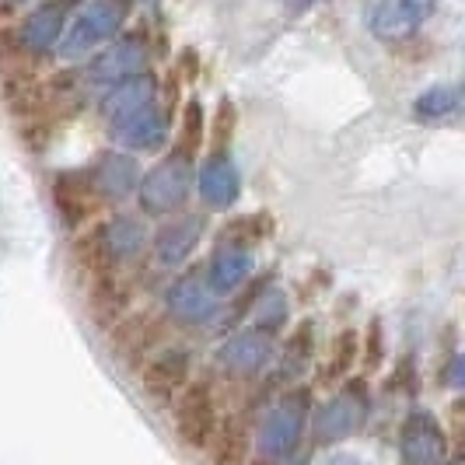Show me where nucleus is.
<instances>
[{
  "label": "nucleus",
  "instance_id": "obj_21",
  "mask_svg": "<svg viewBox=\"0 0 465 465\" xmlns=\"http://www.w3.org/2000/svg\"><path fill=\"white\" fill-rule=\"evenodd\" d=\"M249 448H252V430L242 417H221L217 423V434L210 441V459L213 462H245L249 459Z\"/></svg>",
  "mask_w": 465,
  "mask_h": 465
},
{
  "label": "nucleus",
  "instance_id": "obj_20",
  "mask_svg": "<svg viewBox=\"0 0 465 465\" xmlns=\"http://www.w3.org/2000/svg\"><path fill=\"white\" fill-rule=\"evenodd\" d=\"M158 102V77L151 70H143L137 77H126L113 88H105V98H102V116L105 119H119L126 113H137L143 105Z\"/></svg>",
  "mask_w": 465,
  "mask_h": 465
},
{
  "label": "nucleus",
  "instance_id": "obj_22",
  "mask_svg": "<svg viewBox=\"0 0 465 465\" xmlns=\"http://www.w3.org/2000/svg\"><path fill=\"white\" fill-rule=\"evenodd\" d=\"M312 357H315V322H302L280 350V374L287 381H298L308 371Z\"/></svg>",
  "mask_w": 465,
  "mask_h": 465
},
{
  "label": "nucleus",
  "instance_id": "obj_3",
  "mask_svg": "<svg viewBox=\"0 0 465 465\" xmlns=\"http://www.w3.org/2000/svg\"><path fill=\"white\" fill-rule=\"evenodd\" d=\"M130 18V0H84L67 25V35L60 43L64 60L92 56L94 49L113 43Z\"/></svg>",
  "mask_w": 465,
  "mask_h": 465
},
{
  "label": "nucleus",
  "instance_id": "obj_5",
  "mask_svg": "<svg viewBox=\"0 0 465 465\" xmlns=\"http://www.w3.org/2000/svg\"><path fill=\"white\" fill-rule=\"evenodd\" d=\"M368 420V389L364 381H347L312 410V438L319 444H336L353 438Z\"/></svg>",
  "mask_w": 465,
  "mask_h": 465
},
{
  "label": "nucleus",
  "instance_id": "obj_13",
  "mask_svg": "<svg viewBox=\"0 0 465 465\" xmlns=\"http://www.w3.org/2000/svg\"><path fill=\"white\" fill-rule=\"evenodd\" d=\"M193 381V353L186 347H164L158 350L143 371H140V389L147 399H154L158 406L175 402V396Z\"/></svg>",
  "mask_w": 465,
  "mask_h": 465
},
{
  "label": "nucleus",
  "instance_id": "obj_17",
  "mask_svg": "<svg viewBox=\"0 0 465 465\" xmlns=\"http://www.w3.org/2000/svg\"><path fill=\"white\" fill-rule=\"evenodd\" d=\"M196 193L210 210H232L242 196V172L224 147H217L196 172Z\"/></svg>",
  "mask_w": 465,
  "mask_h": 465
},
{
  "label": "nucleus",
  "instance_id": "obj_28",
  "mask_svg": "<svg viewBox=\"0 0 465 465\" xmlns=\"http://www.w3.org/2000/svg\"><path fill=\"white\" fill-rule=\"evenodd\" d=\"M232 130H234V105L224 98L221 109H217V123H213V140H217V147H224V143L232 140Z\"/></svg>",
  "mask_w": 465,
  "mask_h": 465
},
{
  "label": "nucleus",
  "instance_id": "obj_19",
  "mask_svg": "<svg viewBox=\"0 0 465 465\" xmlns=\"http://www.w3.org/2000/svg\"><path fill=\"white\" fill-rule=\"evenodd\" d=\"M49 196H53V207H56V213H60L64 228H70V232L81 228V224L92 217V210L98 207V200H94L92 186L84 183V175H74V172L53 175Z\"/></svg>",
  "mask_w": 465,
  "mask_h": 465
},
{
  "label": "nucleus",
  "instance_id": "obj_24",
  "mask_svg": "<svg viewBox=\"0 0 465 465\" xmlns=\"http://www.w3.org/2000/svg\"><path fill=\"white\" fill-rule=\"evenodd\" d=\"M287 319H291V304L283 298V291L266 287L259 294V302L252 304V326L270 332V336H280V329L287 326Z\"/></svg>",
  "mask_w": 465,
  "mask_h": 465
},
{
  "label": "nucleus",
  "instance_id": "obj_15",
  "mask_svg": "<svg viewBox=\"0 0 465 465\" xmlns=\"http://www.w3.org/2000/svg\"><path fill=\"white\" fill-rule=\"evenodd\" d=\"M98 242H102V249H105V256L113 266H126V262H134L140 259L143 252H151V228H147V221L140 217V213H113V217H105L98 228Z\"/></svg>",
  "mask_w": 465,
  "mask_h": 465
},
{
  "label": "nucleus",
  "instance_id": "obj_23",
  "mask_svg": "<svg viewBox=\"0 0 465 465\" xmlns=\"http://www.w3.org/2000/svg\"><path fill=\"white\" fill-rule=\"evenodd\" d=\"M462 105H465L462 88H444V84H438V88H427L423 94H417L413 116L423 119V123H438V119L455 116Z\"/></svg>",
  "mask_w": 465,
  "mask_h": 465
},
{
  "label": "nucleus",
  "instance_id": "obj_8",
  "mask_svg": "<svg viewBox=\"0 0 465 465\" xmlns=\"http://www.w3.org/2000/svg\"><path fill=\"white\" fill-rule=\"evenodd\" d=\"M207 234V213H168L151 232V259L162 270H183Z\"/></svg>",
  "mask_w": 465,
  "mask_h": 465
},
{
  "label": "nucleus",
  "instance_id": "obj_27",
  "mask_svg": "<svg viewBox=\"0 0 465 465\" xmlns=\"http://www.w3.org/2000/svg\"><path fill=\"white\" fill-rule=\"evenodd\" d=\"M361 353H364V364H368V368H378V364H381L385 343H381V322H378V319H371L368 336H361Z\"/></svg>",
  "mask_w": 465,
  "mask_h": 465
},
{
  "label": "nucleus",
  "instance_id": "obj_7",
  "mask_svg": "<svg viewBox=\"0 0 465 465\" xmlns=\"http://www.w3.org/2000/svg\"><path fill=\"white\" fill-rule=\"evenodd\" d=\"M143 70H151V49L143 35H123L119 32L113 43L94 49L84 64V81L98 88H113L126 77H137Z\"/></svg>",
  "mask_w": 465,
  "mask_h": 465
},
{
  "label": "nucleus",
  "instance_id": "obj_30",
  "mask_svg": "<svg viewBox=\"0 0 465 465\" xmlns=\"http://www.w3.org/2000/svg\"><path fill=\"white\" fill-rule=\"evenodd\" d=\"M28 4H32V0H0V25L11 22V18H18Z\"/></svg>",
  "mask_w": 465,
  "mask_h": 465
},
{
  "label": "nucleus",
  "instance_id": "obj_11",
  "mask_svg": "<svg viewBox=\"0 0 465 465\" xmlns=\"http://www.w3.org/2000/svg\"><path fill=\"white\" fill-rule=\"evenodd\" d=\"M434 11V0H371L368 4V32L378 43L396 46L413 39L427 25Z\"/></svg>",
  "mask_w": 465,
  "mask_h": 465
},
{
  "label": "nucleus",
  "instance_id": "obj_18",
  "mask_svg": "<svg viewBox=\"0 0 465 465\" xmlns=\"http://www.w3.org/2000/svg\"><path fill=\"white\" fill-rule=\"evenodd\" d=\"M252 249L234 242V238H221L210 252L207 262V277L213 283V291L224 298V294H234L245 280H252Z\"/></svg>",
  "mask_w": 465,
  "mask_h": 465
},
{
  "label": "nucleus",
  "instance_id": "obj_32",
  "mask_svg": "<svg viewBox=\"0 0 465 465\" xmlns=\"http://www.w3.org/2000/svg\"><path fill=\"white\" fill-rule=\"evenodd\" d=\"M462 92H465V88H462Z\"/></svg>",
  "mask_w": 465,
  "mask_h": 465
},
{
  "label": "nucleus",
  "instance_id": "obj_9",
  "mask_svg": "<svg viewBox=\"0 0 465 465\" xmlns=\"http://www.w3.org/2000/svg\"><path fill=\"white\" fill-rule=\"evenodd\" d=\"M77 7H81V0H43L32 11H25L22 25L15 32L25 56H53L64 43Z\"/></svg>",
  "mask_w": 465,
  "mask_h": 465
},
{
  "label": "nucleus",
  "instance_id": "obj_25",
  "mask_svg": "<svg viewBox=\"0 0 465 465\" xmlns=\"http://www.w3.org/2000/svg\"><path fill=\"white\" fill-rule=\"evenodd\" d=\"M357 361H361V332H357V329H343V332H336L326 374L329 378H343V374H350V368H353Z\"/></svg>",
  "mask_w": 465,
  "mask_h": 465
},
{
  "label": "nucleus",
  "instance_id": "obj_16",
  "mask_svg": "<svg viewBox=\"0 0 465 465\" xmlns=\"http://www.w3.org/2000/svg\"><path fill=\"white\" fill-rule=\"evenodd\" d=\"M109 134L123 151H158L168 140V109H162V102H151L137 113L109 119Z\"/></svg>",
  "mask_w": 465,
  "mask_h": 465
},
{
  "label": "nucleus",
  "instance_id": "obj_2",
  "mask_svg": "<svg viewBox=\"0 0 465 465\" xmlns=\"http://www.w3.org/2000/svg\"><path fill=\"white\" fill-rule=\"evenodd\" d=\"M312 423V392L304 385L283 389L259 420L256 427V451L270 462L291 459L304 441V430Z\"/></svg>",
  "mask_w": 465,
  "mask_h": 465
},
{
  "label": "nucleus",
  "instance_id": "obj_12",
  "mask_svg": "<svg viewBox=\"0 0 465 465\" xmlns=\"http://www.w3.org/2000/svg\"><path fill=\"white\" fill-rule=\"evenodd\" d=\"M277 353V336L249 326L242 329V332H234V336H228L221 347L213 350V361L228 374H234V378H256V374H262L273 364Z\"/></svg>",
  "mask_w": 465,
  "mask_h": 465
},
{
  "label": "nucleus",
  "instance_id": "obj_6",
  "mask_svg": "<svg viewBox=\"0 0 465 465\" xmlns=\"http://www.w3.org/2000/svg\"><path fill=\"white\" fill-rule=\"evenodd\" d=\"M221 294L213 291L207 270H183L164 291V312L183 326H213L221 315Z\"/></svg>",
  "mask_w": 465,
  "mask_h": 465
},
{
  "label": "nucleus",
  "instance_id": "obj_31",
  "mask_svg": "<svg viewBox=\"0 0 465 465\" xmlns=\"http://www.w3.org/2000/svg\"><path fill=\"white\" fill-rule=\"evenodd\" d=\"M283 4H287L291 11H312V7L322 4V0H283Z\"/></svg>",
  "mask_w": 465,
  "mask_h": 465
},
{
  "label": "nucleus",
  "instance_id": "obj_29",
  "mask_svg": "<svg viewBox=\"0 0 465 465\" xmlns=\"http://www.w3.org/2000/svg\"><path fill=\"white\" fill-rule=\"evenodd\" d=\"M444 378H448V385H455V389H465V353H459V357L448 364Z\"/></svg>",
  "mask_w": 465,
  "mask_h": 465
},
{
  "label": "nucleus",
  "instance_id": "obj_14",
  "mask_svg": "<svg viewBox=\"0 0 465 465\" xmlns=\"http://www.w3.org/2000/svg\"><path fill=\"white\" fill-rule=\"evenodd\" d=\"M399 459L410 465H430L448 459V434L427 410H410L399 427Z\"/></svg>",
  "mask_w": 465,
  "mask_h": 465
},
{
  "label": "nucleus",
  "instance_id": "obj_10",
  "mask_svg": "<svg viewBox=\"0 0 465 465\" xmlns=\"http://www.w3.org/2000/svg\"><path fill=\"white\" fill-rule=\"evenodd\" d=\"M140 162L134 158V151H102L94 154V162L84 172V183L92 186L98 203H123L130 196H137L140 186Z\"/></svg>",
  "mask_w": 465,
  "mask_h": 465
},
{
  "label": "nucleus",
  "instance_id": "obj_1",
  "mask_svg": "<svg viewBox=\"0 0 465 465\" xmlns=\"http://www.w3.org/2000/svg\"><path fill=\"white\" fill-rule=\"evenodd\" d=\"M196 186V147L175 140L158 164H151L140 175L137 203L147 217H168L186 207L189 193Z\"/></svg>",
  "mask_w": 465,
  "mask_h": 465
},
{
  "label": "nucleus",
  "instance_id": "obj_4",
  "mask_svg": "<svg viewBox=\"0 0 465 465\" xmlns=\"http://www.w3.org/2000/svg\"><path fill=\"white\" fill-rule=\"evenodd\" d=\"M175 438L189 451H207L217 423H221V402L207 378H193L186 389L175 396Z\"/></svg>",
  "mask_w": 465,
  "mask_h": 465
},
{
  "label": "nucleus",
  "instance_id": "obj_26",
  "mask_svg": "<svg viewBox=\"0 0 465 465\" xmlns=\"http://www.w3.org/2000/svg\"><path fill=\"white\" fill-rule=\"evenodd\" d=\"M183 143L189 147H200V140H203V109H200V102H189L186 105V116H183V134H179Z\"/></svg>",
  "mask_w": 465,
  "mask_h": 465
}]
</instances>
